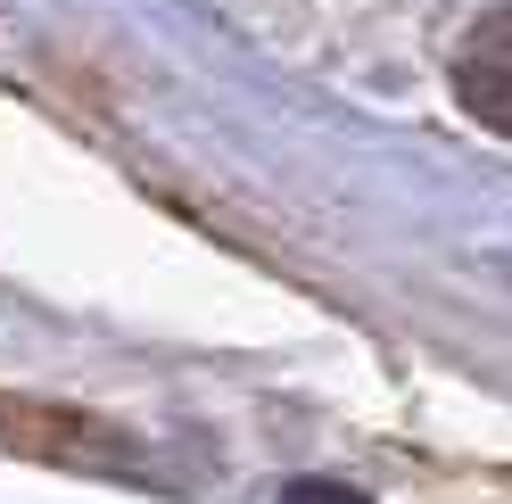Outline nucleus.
Returning a JSON list of instances; mask_svg holds the SVG:
<instances>
[{"label": "nucleus", "mask_w": 512, "mask_h": 504, "mask_svg": "<svg viewBox=\"0 0 512 504\" xmlns=\"http://www.w3.org/2000/svg\"><path fill=\"white\" fill-rule=\"evenodd\" d=\"M455 100L488 124V133L512 141V9L479 17L463 34V50H455Z\"/></svg>", "instance_id": "f257e3e1"}, {"label": "nucleus", "mask_w": 512, "mask_h": 504, "mask_svg": "<svg viewBox=\"0 0 512 504\" xmlns=\"http://www.w3.org/2000/svg\"><path fill=\"white\" fill-rule=\"evenodd\" d=\"M0 447H25V455H83V463H116L124 438L116 430H91L75 414H42V405H9L0 397Z\"/></svg>", "instance_id": "f03ea898"}]
</instances>
